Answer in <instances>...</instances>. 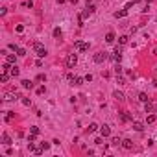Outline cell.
<instances>
[{"mask_svg": "<svg viewBox=\"0 0 157 157\" xmlns=\"http://www.w3.org/2000/svg\"><path fill=\"white\" fill-rule=\"evenodd\" d=\"M33 50H35V54H37L39 57H44L46 56V48H44L41 43H33Z\"/></svg>", "mask_w": 157, "mask_h": 157, "instance_id": "obj_1", "label": "cell"}, {"mask_svg": "<svg viewBox=\"0 0 157 157\" xmlns=\"http://www.w3.org/2000/svg\"><path fill=\"white\" fill-rule=\"evenodd\" d=\"M74 48L78 52H87L89 50V43H83V41H76L74 43Z\"/></svg>", "mask_w": 157, "mask_h": 157, "instance_id": "obj_2", "label": "cell"}, {"mask_svg": "<svg viewBox=\"0 0 157 157\" xmlns=\"http://www.w3.org/2000/svg\"><path fill=\"white\" fill-rule=\"evenodd\" d=\"M76 63H78V56H76V54H68V57H67V67H68V68H74Z\"/></svg>", "mask_w": 157, "mask_h": 157, "instance_id": "obj_3", "label": "cell"}, {"mask_svg": "<svg viewBox=\"0 0 157 157\" xmlns=\"http://www.w3.org/2000/svg\"><path fill=\"white\" fill-rule=\"evenodd\" d=\"M94 63H104L105 59H107V54L105 52H98V54H94Z\"/></svg>", "mask_w": 157, "mask_h": 157, "instance_id": "obj_4", "label": "cell"}, {"mask_svg": "<svg viewBox=\"0 0 157 157\" xmlns=\"http://www.w3.org/2000/svg\"><path fill=\"white\" fill-rule=\"evenodd\" d=\"M111 59H113L115 63H120V59H122V52H120V48H118V46H116V48H115L113 56H111Z\"/></svg>", "mask_w": 157, "mask_h": 157, "instance_id": "obj_5", "label": "cell"}, {"mask_svg": "<svg viewBox=\"0 0 157 157\" xmlns=\"http://www.w3.org/2000/svg\"><path fill=\"white\" fill-rule=\"evenodd\" d=\"M100 133H102V137H109V135H111V128H109L107 124H104L100 128Z\"/></svg>", "mask_w": 157, "mask_h": 157, "instance_id": "obj_6", "label": "cell"}, {"mask_svg": "<svg viewBox=\"0 0 157 157\" xmlns=\"http://www.w3.org/2000/svg\"><path fill=\"white\" fill-rule=\"evenodd\" d=\"M126 15H128V9H126V7H122V9L115 11V19H124Z\"/></svg>", "mask_w": 157, "mask_h": 157, "instance_id": "obj_7", "label": "cell"}, {"mask_svg": "<svg viewBox=\"0 0 157 157\" xmlns=\"http://www.w3.org/2000/svg\"><path fill=\"white\" fill-rule=\"evenodd\" d=\"M122 146L126 148V150H133V140H129V139H124V140H122Z\"/></svg>", "mask_w": 157, "mask_h": 157, "instance_id": "obj_8", "label": "cell"}, {"mask_svg": "<svg viewBox=\"0 0 157 157\" xmlns=\"http://www.w3.org/2000/svg\"><path fill=\"white\" fill-rule=\"evenodd\" d=\"M120 120H122V122H128V120H133V116H131L128 111H124V113H120Z\"/></svg>", "mask_w": 157, "mask_h": 157, "instance_id": "obj_9", "label": "cell"}, {"mask_svg": "<svg viewBox=\"0 0 157 157\" xmlns=\"http://www.w3.org/2000/svg\"><path fill=\"white\" fill-rule=\"evenodd\" d=\"M113 98H116L118 102H124V100H126L124 92H120V91H115V92H113Z\"/></svg>", "mask_w": 157, "mask_h": 157, "instance_id": "obj_10", "label": "cell"}, {"mask_svg": "<svg viewBox=\"0 0 157 157\" xmlns=\"http://www.w3.org/2000/svg\"><path fill=\"white\" fill-rule=\"evenodd\" d=\"M144 111H146V113H150V115H152V113H155V105H153V104H150V102H146Z\"/></svg>", "mask_w": 157, "mask_h": 157, "instance_id": "obj_11", "label": "cell"}, {"mask_svg": "<svg viewBox=\"0 0 157 157\" xmlns=\"http://www.w3.org/2000/svg\"><path fill=\"white\" fill-rule=\"evenodd\" d=\"M105 43H109V44L115 43V33H113V31H109V33L105 35Z\"/></svg>", "mask_w": 157, "mask_h": 157, "instance_id": "obj_12", "label": "cell"}, {"mask_svg": "<svg viewBox=\"0 0 157 157\" xmlns=\"http://www.w3.org/2000/svg\"><path fill=\"white\" fill-rule=\"evenodd\" d=\"M133 129H135V131H142L144 129V124L142 122H133Z\"/></svg>", "mask_w": 157, "mask_h": 157, "instance_id": "obj_13", "label": "cell"}, {"mask_svg": "<svg viewBox=\"0 0 157 157\" xmlns=\"http://www.w3.org/2000/svg\"><path fill=\"white\" fill-rule=\"evenodd\" d=\"M139 100L142 102V104H146V102H150V98H148L146 92H139Z\"/></svg>", "mask_w": 157, "mask_h": 157, "instance_id": "obj_14", "label": "cell"}, {"mask_svg": "<svg viewBox=\"0 0 157 157\" xmlns=\"http://www.w3.org/2000/svg\"><path fill=\"white\" fill-rule=\"evenodd\" d=\"M20 83H22V87H24V89H31V87H33V81H30V80H22Z\"/></svg>", "mask_w": 157, "mask_h": 157, "instance_id": "obj_15", "label": "cell"}, {"mask_svg": "<svg viewBox=\"0 0 157 157\" xmlns=\"http://www.w3.org/2000/svg\"><path fill=\"white\" fill-rule=\"evenodd\" d=\"M2 144H6V146L11 144V139H9V135H7V133H4V135H2Z\"/></svg>", "mask_w": 157, "mask_h": 157, "instance_id": "obj_16", "label": "cell"}, {"mask_svg": "<svg viewBox=\"0 0 157 157\" xmlns=\"http://www.w3.org/2000/svg\"><path fill=\"white\" fill-rule=\"evenodd\" d=\"M96 129H98V124H94V122H92V124H89V128L85 129V131H87V133H94Z\"/></svg>", "mask_w": 157, "mask_h": 157, "instance_id": "obj_17", "label": "cell"}, {"mask_svg": "<svg viewBox=\"0 0 157 157\" xmlns=\"http://www.w3.org/2000/svg\"><path fill=\"white\" fill-rule=\"evenodd\" d=\"M19 72H20V70H19V67H17V65H13V67H11V70H9V74H11V76H19Z\"/></svg>", "mask_w": 157, "mask_h": 157, "instance_id": "obj_18", "label": "cell"}, {"mask_svg": "<svg viewBox=\"0 0 157 157\" xmlns=\"http://www.w3.org/2000/svg\"><path fill=\"white\" fill-rule=\"evenodd\" d=\"M6 61L9 63V65H15V56H13V54H7V56H6Z\"/></svg>", "mask_w": 157, "mask_h": 157, "instance_id": "obj_19", "label": "cell"}, {"mask_svg": "<svg viewBox=\"0 0 157 157\" xmlns=\"http://www.w3.org/2000/svg\"><path fill=\"white\" fill-rule=\"evenodd\" d=\"M128 41H129V37H128V35H120V37H118V43H120V44H126Z\"/></svg>", "mask_w": 157, "mask_h": 157, "instance_id": "obj_20", "label": "cell"}, {"mask_svg": "<svg viewBox=\"0 0 157 157\" xmlns=\"http://www.w3.org/2000/svg\"><path fill=\"white\" fill-rule=\"evenodd\" d=\"M111 144H113V146H118V144H122V140H120L118 137H113V139H111Z\"/></svg>", "mask_w": 157, "mask_h": 157, "instance_id": "obj_21", "label": "cell"}, {"mask_svg": "<svg viewBox=\"0 0 157 157\" xmlns=\"http://www.w3.org/2000/svg\"><path fill=\"white\" fill-rule=\"evenodd\" d=\"M85 81V78H80V76H76V80H74V85H83Z\"/></svg>", "mask_w": 157, "mask_h": 157, "instance_id": "obj_22", "label": "cell"}, {"mask_svg": "<svg viewBox=\"0 0 157 157\" xmlns=\"http://www.w3.org/2000/svg\"><path fill=\"white\" fill-rule=\"evenodd\" d=\"M67 80H68L70 83H72V85H74V80H76V76H74L72 72H68V74H67Z\"/></svg>", "mask_w": 157, "mask_h": 157, "instance_id": "obj_23", "label": "cell"}, {"mask_svg": "<svg viewBox=\"0 0 157 157\" xmlns=\"http://www.w3.org/2000/svg\"><path fill=\"white\" fill-rule=\"evenodd\" d=\"M7 80H9V76H7V72H2V76H0V81H2V83H6Z\"/></svg>", "mask_w": 157, "mask_h": 157, "instance_id": "obj_24", "label": "cell"}, {"mask_svg": "<svg viewBox=\"0 0 157 157\" xmlns=\"http://www.w3.org/2000/svg\"><path fill=\"white\" fill-rule=\"evenodd\" d=\"M89 15H92V13H91V11H89V7H87V9H85V11H83V13H81V17H80V19H81V20H83V19H87V17H89Z\"/></svg>", "mask_w": 157, "mask_h": 157, "instance_id": "obj_25", "label": "cell"}, {"mask_svg": "<svg viewBox=\"0 0 157 157\" xmlns=\"http://www.w3.org/2000/svg\"><path fill=\"white\" fill-rule=\"evenodd\" d=\"M4 100H7V102H11V100H15V94H11V92H7L6 96H4Z\"/></svg>", "mask_w": 157, "mask_h": 157, "instance_id": "obj_26", "label": "cell"}, {"mask_svg": "<svg viewBox=\"0 0 157 157\" xmlns=\"http://www.w3.org/2000/svg\"><path fill=\"white\" fill-rule=\"evenodd\" d=\"M17 56L24 57V56H26V50H24V48H19V50H17Z\"/></svg>", "mask_w": 157, "mask_h": 157, "instance_id": "obj_27", "label": "cell"}, {"mask_svg": "<svg viewBox=\"0 0 157 157\" xmlns=\"http://www.w3.org/2000/svg\"><path fill=\"white\" fill-rule=\"evenodd\" d=\"M30 131L33 133V135H39V128H37V126H31V128H30Z\"/></svg>", "mask_w": 157, "mask_h": 157, "instance_id": "obj_28", "label": "cell"}, {"mask_svg": "<svg viewBox=\"0 0 157 157\" xmlns=\"http://www.w3.org/2000/svg\"><path fill=\"white\" fill-rule=\"evenodd\" d=\"M54 37H61V28H54Z\"/></svg>", "mask_w": 157, "mask_h": 157, "instance_id": "obj_29", "label": "cell"}, {"mask_svg": "<svg viewBox=\"0 0 157 157\" xmlns=\"http://www.w3.org/2000/svg\"><path fill=\"white\" fill-rule=\"evenodd\" d=\"M41 148H43V152H46L50 148V142H41Z\"/></svg>", "mask_w": 157, "mask_h": 157, "instance_id": "obj_30", "label": "cell"}, {"mask_svg": "<svg viewBox=\"0 0 157 157\" xmlns=\"http://www.w3.org/2000/svg\"><path fill=\"white\" fill-rule=\"evenodd\" d=\"M44 92H46V87H44V85H41V87L37 89V94H44Z\"/></svg>", "mask_w": 157, "mask_h": 157, "instance_id": "obj_31", "label": "cell"}, {"mask_svg": "<svg viewBox=\"0 0 157 157\" xmlns=\"http://www.w3.org/2000/svg\"><path fill=\"white\" fill-rule=\"evenodd\" d=\"M116 83H118V85H124V83H126V81H124V78H122L120 74H118V78H116Z\"/></svg>", "mask_w": 157, "mask_h": 157, "instance_id": "obj_32", "label": "cell"}, {"mask_svg": "<svg viewBox=\"0 0 157 157\" xmlns=\"http://www.w3.org/2000/svg\"><path fill=\"white\" fill-rule=\"evenodd\" d=\"M115 72H116V76H118V74L122 72V67L118 65V63H116V67H115Z\"/></svg>", "mask_w": 157, "mask_h": 157, "instance_id": "obj_33", "label": "cell"}, {"mask_svg": "<svg viewBox=\"0 0 157 157\" xmlns=\"http://www.w3.org/2000/svg\"><path fill=\"white\" fill-rule=\"evenodd\" d=\"M22 104H24V105H31V100L30 98H22Z\"/></svg>", "mask_w": 157, "mask_h": 157, "instance_id": "obj_34", "label": "cell"}, {"mask_svg": "<svg viewBox=\"0 0 157 157\" xmlns=\"http://www.w3.org/2000/svg\"><path fill=\"white\" fill-rule=\"evenodd\" d=\"M152 122H155V115H153V113L148 116V124H152Z\"/></svg>", "mask_w": 157, "mask_h": 157, "instance_id": "obj_35", "label": "cell"}, {"mask_svg": "<svg viewBox=\"0 0 157 157\" xmlns=\"http://www.w3.org/2000/svg\"><path fill=\"white\" fill-rule=\"evenodd\" d=\"M44 80H46L44 74H39V76H37V81H44Z\"/></svg>", "mask_w": 157, "mask_h": 157, "instance_id": "obj_36", "label": "cell"}, {"mask_svg": "<svg viewBox=\"0 0 157 157\" xmlns=\"http://www.w3.org/2000/svg\"><path fill=\"white\" fill-rule=\"evenodd\" d=\"M33 140H35V135H33V133H31V135L28 137V142H33Z\"/></svg>", "mask_w": 157, "mask_h": 157, "instance_id": "obj_37", "label": "cell"}, {"mask_svg": "<svg viewBox=\"0 0 157 157\" xmlns=\"http://www.w3.org/2000/svg\"><path fill=\"white\" fill-rule=\"evenodd\" d=\"M68 2H72V4H76V2H78V0H68Z\"/></svg>", "mask_w": 157, "mask_h": 157, "instance_id": "obj_38", "label": "cell"}]
</instances>
